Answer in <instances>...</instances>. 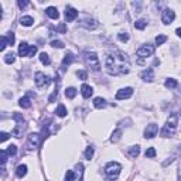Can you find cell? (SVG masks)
<instances>
[{
	"label": "cell",
	"mask_w": 181,
	"mask_h": 181,
	"mask_svg": "<svg viewBox=\"0 0 181 181\" xmlns=\"http://www.w3.org/2000/svg\"><path fill=\"white\" fill-rule=\"evenodd\" d=\"M4 62H6V64H13L14 62V54L10 53V54H7V55H4Z\"/></svg>",
	"instance_id": "d6a6232c"
},
{
	"label": "cell",
	"mask_w": 181,
	"mask_h": 181,
	"mask_svg": "<svg viewBox=\"0 0 181 181\" xmlns=\"http://www.w3.org/2000/svg\"><path fill=\"white\" fill-rule=\"evenodd\" d=\"M117 38L120 41H123V43H126V41H129V34L128 33H120L119 36H117Z\"/></svg>",
	"instance_id": "f35d334b"
},
{
	"label": "cell",
	"mask_w": 181,
	"mask_h": 181,
	"mask_svg": "<svg viewBox=\"0 0 181 181\" xmlns=\"http://www.w3.org/2000/svg\"><path fill=\"white\" fill-rule=\"evenodd\" d=\"M84 61H85V64H86L90 69H94V71H99V69H101L99 58H98V55L95 53H89V51L84 53Z\"/></svg>",
	"instance_id": "277c9868"
},
{
	"label": "cell",
	"mask_w": 181,
	"mask_h": 181,
	"mask_svg": "<svg viewBox=\"0 0 181 181\" xmlns=\"http://www.w3.org/2000/svg\"><path fill=\"white\" fill-rule=\"evenodd\" d=\"M177 123H178V115L177 113H173L171 116H168L167 122H166L164 128L161 129V136L163 137H171L173 134L175 133L177 130Z\"/></svg>",
	"instance_id": "7a4b0ae2"
},
{
	"label": "cell",
	"mask_w": 181,
	"mask_h": 181,
	"mask_svg": "<svg viewBox=\"0 0 181 181\" xmlns=\"http://www.w3.org/2000/svg\"><path fill=\"white\" fill-rule=\"evenodd\" d=\"M77 16H78V11L75 10L74 7H67V10H65V20L72 21L77 19Z\"/></svg>",
	"instance_id": "5bb4252c"
},
{
	"label": "cell",
	"mask_w": 181,
	"mask_h": 181,
	"mask_svg": "<svg viewBox=\"0 0 181 181\" xmlns=\"http://www.w3.org/2000/svg\"><path fill=\"white\" fill-rule=\"evenodd\" d=\"M34 79H36V85H37L38 88H44V86H48V85H50V78L45 74H43V72H37Z\"/></svg>",
	"instance_id": "52a82bcc"
},
{
	"label": "cell",
	"mask_w": 181,
	"mask_h": 181,
	"mask_svg": "<svg viewBox=\"0 0 181 181\" xmlns=\"http://www.w3.org/2000/svg\"><path fill=\"white\" fill-rule=\"evenodd\" d=\"M51 47H54V48H64V43H62V41H58V40L51 41Z\"/></svg>",
	"instance_id": "d590c367"
},
{
	"label": "cell",
	"mask_w": 181,
	"mask_h": 181,
	"mask_svg": "<svg viewBox=\"0 0 181 181\" xmlns=\"http://www.w3.org/2000/svg\"><path fill=\"white\" fill-rule=\"evenodd\" d=\"M57 30L60 31V33H62V34H64V33H67V27H65V24H64V23H61L60 26L57 27Z\"/></svg>",
	"instance_id": "7bdbcfd3"
},
{
	"label": "cell",
	"mask_w": 181,
	"mask_h": 181,
	"mask_svg": "<svg viewBox=\"0 0 181 181\" xmlns=\"http://www.w3.org/2000/svg\"><path fill=\"white\" fill-rule=\"evenodd\" d=\"M75 95H77V89H75V88H67V89H65V96H67L68 99H74Z\"/></svg>",
	"instance_id": "d4e9b609"
},
{
	"label": "cell",
	"mask_w": 181,
	"mask_h": 181,
	"mask_svg": "<svg viewBox=\"0 0 181 181\" xmlns=\"http://www.w3.org/2000/svg\"><path fill=\"white\" fill-rule=\"evenodd\" d=\"M45 13H47L48 17L54 19V20H57L58 17H60V13H58V10L55 9V7H48L47 10H45Z\"/></svg>",
	"instance_id": "2e32d148"
},
{
	"label": "cell",
	"mask_w": 181,
	"mask_h": 181,
	"mask_svg": "<svg viewBox=\"0 0 181 181\" xmlns=\"http://www.w3.org/2000/svg\"><path fill=\"white\" fill-rule=\"evenodd\" d=\"M40 61H41V64H44V65H50L51 64L50 57H48V54H45V53L40 54Z\"/></svg>",
	"instance_id": "4316f807"
},
{
	"label": "cell",
	"mask_w": 181,
	"mask_h": 181,
	"mask_svg": "<svg viewBox=\"0 0 181 181\" xmlns=\"http://www.w3.org/2000/svg\"><path fill=\"white\" fill-rule=\"evenodd\" d=\"M164 86L167 88V89H173V88H175V86H177V81H175V79H173V78H168V79L166 81Z\"/></svg>",
	"instance_id": "83f0119b"
},
{
	"label": "cell",
	"mask_w": 181,
	"mask_h": 181,
	"mask_svg": "<svg viewBox=\"0 0 181 181\" xmlns=\"http://www.w3.org/2000/svg\"><path fill=\"white\" fill-rule=\"evenodd\" d=\"M175 33H177L178 37H181V27H180V28H177V31H175Z\"/></svg>",
	"instance_id": "bcb514c9"
},
{
	"label": "cell",
	"mask_w": 181,
	"mask_h": 181,
	"mask_svg": "<svg viewBox=\"0 0 181 181\" xmlns=\"http://www.w3.org/2000/svg\"><path fill=\"white\" fill-rule=\"evenodd\" d=\"M7 139H9V133H6V132H2V133H0V141H6Z\"/></svg>",
	"instance_id": "ee69618b"
},
{
	"label": "cell",
	"mask_w": 181,
	"mask_h": 181,
	"mask_svg": "<svg viewBox=\"0 0 181 181\" xmlns=\"http://www.w3.org/2000/svg\"><path fill=\"white\" fill-rule=\"evenodd\" d=\"M81 94H82V96H84L85 99H88V98H90V95L94 94V89H92V86L84 84L81 86Z\"/></svg>",
	"instance_id": "9a60e30c"
},
{
	"label": "cell",
	"mask_w": 181,
	"mask_h": 181,
	"mask_svg": "<svg viewBox=\"0 0 181 181\" xmlns=\"http://www.w3.org/2000/svg\"><path fill=\"white\" fill-rule=\"evenodd\" d=\"M17 153V147L14 146V144H10L9 147H7V154L9 156H14Z\"/></svg>",
	"instance_id": "836d02e7"
},
{
	"label": "cell",
	"mask_w": 181,
	"mask_h": 181,
	"mask_svg": "<svg viewBox=\"0 0 181 181\" xmlns=\"http://www.w3.org/2000/svg\"><path fill=\"white\" fill-rule=\"evenodd\" d=\"M122 137V130L120 129H117V130H115L113 133H112V137H111V141L112 143H116V141H119Z\"/></svg>",
	"instance_id": "603a6c76"
},
{
	"label": "cell",
	"mask_w": 181,
	"mask_h": 181,
	"mask_svg": "<svg viewBox=\"0 0 181 181\" xmlns=\"http://www.w3.org/2000/svg\"><path fill=\"white\" fill-rule=\"evenodd\" d=\"M81 26H82V27H86L88 30H94V28H96L99 24H98V21L94 20V19H85V20L81 21Z\"/></svg>",
	"instance_id": "7c38bea8"
},
{
	"label": "cell",
	"mask_w": 181,
	"mask_h": 181,
	"mask_svg": "<svg viewBox=\"0 0 181 181\" xmlns=\"http://www.w3.org/2000/svg\"><path fill=\"white\" fill-rule=\"evenodd\" d=\"M136 54L141 58H147V57H150V55L154 54V47L150 45V44H144V45H141V47L136 51Z\"/></svg>",
	"instance_id": "8992f818"
},
{
	"label": "cell",
	"mask_w": 181,
	"mask_h": 181,
	"mask_svg": "<svg viewBox=\"0 0 181 181\" xmlns=\"http://www.w3.org/2000/svg\"><path fill=\"white\" fill-rule=\"evenodd\" d=\"M157 130H158V126L156 123H150L147 124V128L144 130V137L146 139H153L157 134Z\"/></svg>",
	"instance_id": "9c48e42d"
},
{
	"label": "cell",
	"mask_w": 181,
	"mask_h": 181,
	"mask_svg": "<svg viewBox=\"0 0 181 181\" xmlns=\"http://www.w3.org/2000/svg\"><path fill=\"white\" fill-rule=\"evenodd\" d=\"M178 181H181V168L178 170Z\"/></svg>",
	"instance_id": "7dc6e473"
},
{
	"label": "cell",
	"mask_w": 181,
	"mask_h": 181,
	"mask_svg": "<svg viewBox=\"0 0 181 181\" xmlns=\"http://www.w3.org/2000/svg\"><path fill=\"white\" fill-rule=\"evenodd\" d=\"M75 178H77V175H75V173L72 170H68L67 174H65V181H75Z\"/></svg>",
	"instance_id": "f546056e"
},
{
	"label": "cell",
	"mask_w": 181,
	"mask_h": 181,
	"mask_svg": "<svg viewBox=\"0 0 181 181\" xmlns=\"http://www.w3.org/2000/svg\"><path fill=\"white\" fill-rule=\"evenodd\" d=\"M139 153H140V147H139V146H132L128 150V154L132 158H136L139 156Z\"/></svg>",
	"instance_id": "ac0fdd59"
},
{
	"label": "cell",
	"mask_w": 181,
	"mask_h": 181,
	"mask_svg": "<svg viewBox=\"0 0 181 181\" xmlns=\"http://www.w3.org/2000/svg\"><path fill=\"white\" fill-rule=\"evenodd\" d=\"M72 62H74V54H72V53H68L67 55L64 57V61H62V65H64V67H67V65H71Z\"/></svg>",
	"instance_id": "44dd1931"
},
{
	"label": "cell",
	"mask_w": 181,
	"mask_h": 181,
	"mask_svg": "<svg viewBox=\"0 0 181 181\" xmlns=\"http://www.w3.org/2000/svg\"><path fill=\"white\" fill-rule=\"evenodd\" d=\"M77 75H78V78H79V79H86V77H88V74L85 72V71H78Z\"/></svg>",
	"instance_id": "b9f144b4"
},
{
	"label": "cell",
	"mask_w": 181,
	"mask_h": 181,
	"mask_svg": "<svg viewBox=\"0 0 181 181\" xmlns=\"http://www.w3.org/2000/svg\"><path fill=\"white\" fill-rule=\"evenodd\" d=\"M130 61L129 57L122 51H115L106 58V72L109 75H124L129 72Z\"/></svg>",
	"instance_id": "6da1fadb"
},
{
	"label": "cell",
	"mask_w": 181,
	"mask_h": 181,
	"mask_svg": "<svg viewBox=\"0 0 181 181\" xmlns=\"http://www.w3.org/2000/svg\"><path fill=\"white\" fill-rule=\"evenodd\" d=\"M19 105H20L21 107H24V109H28V107H31V102H30V99H28L27 96L21 98L20 102H19Z\"/></svg>",
	"instance_id": "cb8c5ba5"
},
{
	"label": "cell",
	"mask_w": 181,
	"mask_h": 181,
	"mask_svg": "<svg viewBox=\"0 0 181 181\" xmlns=\"http://www.w3.org/2000/svg\"><path fill=\"white\" fill-rule=\"evenodd\" d=\"M37 53V47L34 45H28L27 43H21L19 45V55L20 57H33Z\"/></svg>",
	"instance_id": "5b68a950"
},
{
	"label": "cell",
	"mask_w": 181,
	"mask_h": 181,
	"mask_svg": "<svg viewBox=\"0 0 181 181\" xmlns=\"http://www.w3.org/2000/svg\"><path fill=\"white\" fill-rule=\"evenodd\" d=\"M175 19V13L173 10H170V9H166L164 11H163V16H161V21L164 24H171L173 21H174Z\"/></svg>",
	"instance_id": "ba28073f"
},
{
	"label": "cell",
	"mask_w": 181,
	"mask_h": 181,
	"mask_svg": "<svg viewBox=\"0 0 181 181\" xmlns=\"http://www.w3.org/2000/svg\"><path fill=\"white\" fill-rule=\"evenodd\" d=\"M94 106L96 109H102V107L106 106V102H105L103 98H95L94 99Z\"/></svg>",
	"instance_id": "ffe728a7"
},
{
	"label": "cell",
	"mask_w": 181,
	"mask_h": 181,
	"mask_svg": "<svg viewBox=\"0 0 181 181\" xmlns=\"http://www.w3.org/2000/svg\"><path fill=\"white\" fill-rule=\"evenodd\" d=\"M7 45H9V41H7L6 36H3V37H2V44H0V50L4 51V50H6Z\"/></svg>",
	"instance_id": "8d00e7d4"
},
{
	"label": "cell",
	"mask_w": 181,
	"mask_h": 181,
	"mask_svg": "<svg viewBox=\"0 0 181 181\" xmlns=\"http://www.w3.org/2000/svg\"><path fill=\"white\" fill-rule=\"evenodd\" d=\"M120 171H122V166L119 163H116V161H109L106 167H105V174L111 181L116 180L119 177V174H120Z\"/></svg>",
	"instance_id": "3957f363"
},
{
	"label": "cell",
	"mask_w": 181,
	"mask_h": 181,
	"mask_svg": "<svg viewBox=\"0 0 181 181\" xmlns=\"http://www.w3.org/2000/svg\"><path fill=\"white\" fill-rule=\"evenodd\" d=\"M38 143H40V134L38 133H31L30 136H28V149H36V147H38Z\"/></svg>",
	"instance_id": "8fae6325"
},
{
	"label": "cell",
	"mask_w": 181,
	"mask_h": 181,
	"mask_svg": "<svg viewBox=\"0 0 181 181\" xmlns=\"http://www.w3.org/2000/svg\"><path fill=\"white\" fill-rule=\"evenodd\" d=\"M13 117H14V120L19 122V124H24V119H23V117H21L19 113H14V115H13Z\"/></svg>",
	"instance_id": "60d3db41"
},
{
	"label": "cell",
	"mask_w": 181,
	"mask_h": 181,
	"mask_svg": "<svg viewBox=\"0 0 181 181\" xmlns=\"http://www.w3.org/2000/svg\"><path fill=\"white\" fill-rule=\"evenodd\" d=\"M55 113H57L60 117H65V116H67V107H65L64 105H60V106L57 107Z\"/></svg>",
	"instance_id": "484cf974"
},
{
	"label": "cell",
	"mask_w": 181,
	"mask_h": 181,
	"mask_svg": "<svg viewBox=\"0 0 181 181\" xmlns=\"http://www.w3.org/2000/svg\"><path fill=\"white\" fill-rule=\"evenodd\" d=\"M154 156H156V150H154V147H150V149H147V150H146V157L153 158Z\"/></svg>",
	"instance_id": "e575fe53"
},
{
	"label": "cell",
	"mask_w": 181,
	"mask_h": 181,
	"mask_svg": "<svg viewBox=\"0 0 181 181\" xmlns=\"http://www.w3.org/2000/svg\"><path fill=\"white\" fill-rule=\"evenodd\" d=\"M146 26H147V21L143 20V19H140V20H137L134 23V27H136L137 30H143V28H146Z\"/></svg>",
	"instance_id": "f1b7e54d"
},
{
	"label": "cell",
	"mask_w": 181,
	"mask_h": 181,
	"mask_svg": "<svg viewBox=\"0 0 181 181\" xmlns=\"http://www.w3.org/2000/svg\"><path fill=\"white\" fill-rule=\"evenodd\" d=\"M33 23H34V20H33V17H30V16H24L20 19V24L24 27H30Z\"/></svg>",
	"instance_id": "d6986e66"
},
{
	"label": "cell",
	"mask_w": 181,
	"mask_h": 181,
	"mask_svg": "<svg viewBox=\"0 0 181 181\" xmlns=\"http://www.w3.org/2000/svg\"><path fill=\"white\" fill-rule=\"evenodd\" d=\"M166 41H167V37H166L164 34H161V36H157V37H156V44H157V45L164 44Z\"/></svg>",
	"instance_id": "1f68e13d"
},
{
	"label": "cell",
	"mask_w": 181,
	"mask_h": 181,
	"mask_svg": "<svg viewBox=\"0 0 181 181\" xmlns=\"http://www.w3.org/2000/svg\"><path fill=\"white\" fill-rule=\"evenodd\" d=\"M6 38H7V41H9V45H13V44H14V34L13 33H9L6 36Z\"/></svg>",
	"instance_id": "ab89813d"
},
{
	"label": "cell",
	"mask_w": 181,
	"mask_h": 181,
	"mask_svg": "<svg viewBox=\"0 0 181 181\" xmlns=\"http://www.w3.org/2000/svg\"><path fill=\"white\" fill-rule=\"evenodd\" d=\"M16 174H17V177L19 178H23L24 175L27 174V166L26 164H20L19 167H17V170H16Z\"/></svg>",
	"instance_id": "e0dca14e"
},
{
	"label": "cell",
	"mask_w": 181,
	"mask_h": 181,
	"mask_svg": "<svg viewBox=\"0 0 181 181\" xmlns=\"http://www.w3.org/2000/svg\"><path fill=\"white\" fill-rule=\"evenodd\" d=\"M132 95H133V89L132 88H123V89L117 90L116 99L117 101H120V99H129Z\"/></svg>",
	"instance_id": "30bf717a"
},
{
	"label": "cell",
	"mask_w": 181,
	"mask_h": 181,
	"mask_svg": "<svg viewBox=\"0 0 181 181\" xmlns=\"http://www.w3.org/2000/svg\"><path fill=\"white\" fill-rule=\"evenodd\" d=\"M23 130H24V124H17L16 129L11 132V134H13L14 137H20L21 134H23Z\"/></svg>",
	"instance_id": "7402d4cb"
},
{
	"label": "cell",
	"mask_w": 181,
	"mask_h": 181,
	"mask_svg": "<svg viewBox=\"0 0 181 181\" xmlns=\"http://www.w3.org/2000/svg\"><path fill=\"white\" fill-rule=\"evenodd\" d=\"M7 151H4V150H2L0 151V158H2V167H3V170H4V166H6V161H7Z\"/></svg>",
	"instance_id": "4dcf8cb0"
},
{
	"label": "cell",
	"mask_w": 181,
	"mask_h": 181,
	"mask_svg": "<svg viewBox=\"0 0 181 181\" xmlns=\"http://www.w3.org/2000/svg\"><path fill=\"white\" fill-rule=\"evenodd\" d=\"M92 156H94V147H88L86 151H85V157H86L88 160H90Z\"/></svg>",
	"instance_id": "74e56055"
},
{
	"label": "cell",
	"mask_w": 181,
	"mask_h": 181,
	"mask_svg": "<svg viewBox=\"0 0 181 181\" xmlns=\"http://www.w3.org/2000/svg\"><path fill=\"white\" fill-rule=\"evenodd\" d=\"M19 7H20V9H24V7L26 6H28V2H26V0H19Z\"/></svg>",
	"instance_id": "f6af8a7d"
},
{
	"label": "cell",
	"mask_w": 181,
	"mask_h": 181,
	"mask_svg": "<svg viewBox=\"0 0 181 181\" xmlns=\"http://www.w3.org/2000/svg\"><path fill=\"white\" fill-rule=\"evenodd\" d=\"M141 79L147 81V82H151V81L154 79V71H153V68H147L146 71H143L140 74Z\"/></svg>",
	"instance_id": "4fadbf2b"
}]
</instances>
